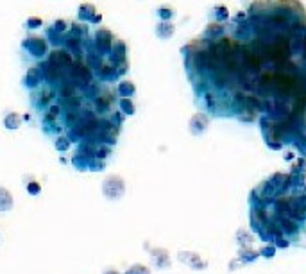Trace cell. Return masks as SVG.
<instances>
[{
    "instance_id": "836d02e7",
    "label": "cell",
    "mask_w": 306,
    "mask_h": 274,
    "mask_svg": "<svg viewBox=\"0 0 306 274\" xmlns=\"http://www.w3.org/2000/svg\"><path fill=\"white\" fill-rule=\"evenodd\" d=\"M70 143H72V140H70L68 137H58V138H56L54 145H56V149H58V151L64 152V151H68V149H70Z\"/></svg>"
},
{
    "instance_id": "f1b7e54d",
    "label": "cell",
    "mask_w": 306,
    "mask_h": 274,
    "mask_svg": "<svg viewBox=\"0 0 306 274\" xmlns=\"http://www.w3.org/2000/svg\"><path fill=\"white\" fill-rule=\"evenodd\" d=\"M50 27H52L56 33H60V34H66V33L70 31V22H66L64 18H58L52 22Z\"/></svg>"
},
{
    "instance_id": "2e32d148",
    "label": "cell",
    "mask_w": 306,
    "mask_h": 274,
    "mask_svg": "<svg viewBox=\"0 0 306 274\" xmlns=\"http://www.w3.org/2000/svg\"><path fill=\"white\" fill-rule=\"evenodd\" d=\"M176 33V25L172 22H159L156 25V36L159 39H170Z\"/></svg>"
},
{
    "instance_id": "74e56055",
    "label": "cell",
    "mask_w": 306,
    "mask_h": 274,
    "mask_svg": "<svg viewBox=\"0 0 306 274\" xmlns=\"http://www.w3.org/2000/svg\"><path fill=\"white\" fill-rule=\"evenodd\" d=\"M260 255L265 256V258H272V256L276 255V245H274V244L263 245L262 249H260Z\"/></svg>"
},
{
    "instance_id": "8d00e7d4",
    "label": "cell",
    "mask_w": 306,
    "mask_h": 274,
    "mask_svg": "<svg viewBox=\"0 0 306 274\" xmlns=\"http://www.w3.org/2000/svg\"><path fill=\"white\" fill-rule=\"evenodd\" d=\"M109 154H111L109 145H99L97 147V151H95V158H97V160H104V158H108Z\"/></svg>"
},
{
    "instance_id": "5b68a950",
    "label": "cell",
    "mask_w": 306,
    "mask_h": 274,
    "mask_svg": "<svg viewBox=\"0 0 306 274\" xmlns=\"http://www.w3.org/2000/svg\"><path fill=\"white\" fill-rule=\"evenodd\" d=\"M113 43H115V36L109 29L100 27V29L95 31L93 47H95V50L102 56V58L104 56H109V52H111V49H113Z\"/></svg>"
},
{
    "instance_id": "ac0fdd59",
    "label": "cell",
    "mask_w": 306,
    "mask_h": 274,
    "mask_svg": "<svg viewBox=\"0 0 306 274\" xmlns=\"http://www.w3.org/2000/svg\"><path fill=\"white\" fill-rule=\"evenodd\" d=\"M279 220V226H281V231L285 235H296L297 231H299V222L294 220L292 217H281Z\"/></svg>"
},
{
    "instance_id": "d590c367",
    "label": "cell",
    "mask_w": 306,
    "mask_h": 274,
    "mask_svg": "<svg viewBox=\"0 0 306 274\" xmlns=\"http://www.w3.org/2000/svg\"><path fill=\"white\" fill-rule=\"evenodd\" d=\"M125 274H151V269L143 264H134L125 271Z\"/></svg>"
},
{
    "instance_id": "cb8c5ba5",
    "label": "cell",
    "mask_w": 306,
    "mask_h": 274,
    "mask_svg": "<svg viewBox=\"0 0 306 274\" xmlns=\"http://www.w3.org/2000/svg\"><path fill=\"white\" fill-rule=\"evenodd\" d=\"M22 126V117L18 115V113H15V111H11V113H7L4 117V128L5 129H18Z\"/></svg>"
},
{
    "instance_id": "1f68e13d",
    "label": "cell",
    "mask_w": 306,
    "mask_h": 274,
    "mask_svg": "<svg viewBox=\"0 0 306 274\" xmlns=\"http://www.w3.org/2000/svg\"><path fill=\"white\" fill-rule=\"evenodd\" d=\"M90 162H92V158L83 156V154H75V156L72 158V163H74L77 169H81V171H84V169H90Z\"/></svg>"
},
{
    "instance_id": "ba28073f",
    "label": "cell",
    "mask_w": 306,
    "mask_h": 274,
    "mask_svg": "<svg viewBox=\"0 0 306 274\" xmlns=\"http://www.w3.org/2000/svg\"><path fill=\"white\" fill-rule=\"evenodd\" d=\"M208 126H210V118H208L206 113H195L192 115L190 122H188V131L192 133L193 137H201L203 133H206Z\"/></svg>"
},
{
    "instance_id": "3957f363",
    "label": "cell",
    "mask_w": 306,
    "mask_h": 274,
    "mask_svg": "<svg viewBox=\"0 0 306 274\" xmlns=\"http://www.w3.org/2000/svg\"><path fill=\"white\" fill-rule=\"evenodd\" d=\"M102 194L106 199L109 201H119L122 199L123 194H125V181L123 177L117 176V174H111L102 181Z\"/></svg>"
},
{
    "instance_id": "e0dca14e",
    "label": "cell",
    "mask_w": 306,
    "mask_h": 274,
    "mask_svg": "<svg viewBox=\"0 0 306 274\" xmlns=\"http://www.w3.org/2000/svg\"><path fill=\"white\" fill-rule=\"evenodd\" d=\"M97 75H99L100 81H115V79H119L113 63H102V67L97 70Z\"/></svg>"
},
{
    "instance_id": "9a60e30c",
    "label": "cell",
    "mask_w": 306,
    "mask_h": 274,
    "mask_svg": "<svg viewBox=\"0 0 306 274\" xmlns=\"http://www.w3.org/2000/svg\"><path fill=\"white\" fill-rule=\"evenodd\" d=\"M95 103V111L97 113H108L111 109V104H113V97L109 92H102L99 97L93 101Z\"/></svg>"
},
{
    "instance_id": "9c48e42d",
    "label": "cell",
    "mask_w": 306,
    "mask_h": 274,
    "mask_svg": "<svg viewBox=\"0 0 306 274\" xmlns=\"http://www.w3.org/2000/svg\"><path fill=\"white\" fill-rule=\"evenodd\" d=\"M41 70V73H43V81L45 83H49V84H54L58 83V81H61L63 79V72H61L58 67H56L54 63H50L49 59H45L43 63L38 65Z\"/></svg>"
},
{
    "instance_id": "4316f807",
    "label": "cell",
    "mask_w": 306,
    "mask_h": 274,
    "mask_svg": "<svg viewBox=\"0 0 306 274\" xmlns=\"http://www.w3.org/2000/svg\"><path fill=\"white\" fill-rule=\"evenodd\" d=\"M258 256H260V253L251 249L249 245H247V247H240V253H238V258H240L242 264H251V262H254Z\"/></svg>"
},
{
    "instance_id": "603a6c76",
    "label": "cell",
    "mask_w": 306,
    "mask_h": 274,
    "mask_svg": "<svg viewBox=\"0 0 306 274\" xmlns=\"http://www.w3.org/2000/svg\"><path fill=\"white\" fill-rule=\"evenodd\" d=\"M70 33L81 39H86L88 38L90 29H88V25L83 24V22H72V24H70Z\"/></svg>"
},
{
    "instance_id": "277c9868",
    "label": "cell",
    "mask_w": 306,
    "mask_h": 274,
    "mask_svg": "<svg viewBox=\"0 0 306 274\" xmlns=\"http://www.w3.org/2000/svg\"><path fill=\"white\" fill-rule=\"evenodd\" d=\"M50 61V63H54L58 68L63 72V79L61 81H66L70 75V68H72V65H74V58H72V54H70L66 49H54L52 52L49 54V58H47Z\"/></svg>"
},
{
    "instance_id": "f35d334b",
    "label": "cell",
    "mask_w": 306,
    "mask_h": 274,
    "mask_svg": "<svg viewBox=\"0 0 306 274\" xmlns=\"http://www.w3.org/2000/svg\"><path fill=\"white\" fill-rule=\"evenodd\" d=\"M111 122H113L117 128H120V126H122V122H123V113L115 111L113 115H111Z\"/></svg>"
},
{
    "instance_id": "8fae6325",
    "label": "cell",
    "mask_w": 306,
    "mask_h": 274,
    "mask_svg": "<svg viewBox=\"0 0 306 274\" xmlns=\"http://www.w3.org/2000/svg\"><path fill=\"white\" fill-rule=\"evenodd\" d=\"M151 258H153V264L158 269H168L172 265L170 255H168V251L163 249V247H154V249H151Z\"/></svg>"
},
{
    "instance_id": "83f0119b",
    "label": "cell",
    "mask_w": 306,
    "mask_h": 274,
    "mask_svg": "<svg viewBox=\"0 0 306 274\" xmlns=\"http://www.w3.org/2000/svg\"><path fill=\"white\" fill-rule=\"evenodd\" d=\"M63 36L64 34L56 33L52 27H47V29H45V39H47L50 45H54V47H58V45H63Z\"/></svg>"
},
{
    "instance_id": "60d3db41",
    "label": "cell",
    "mask_w": 306,
    "mask_h": 274,
    "mask_svg": "<svg viewBox=\"0 0 306 274\" xmlns=\"http://www.w3.org/2000/svg\"><path fill=\"white\" fill-rule=\"evenodd\" d=\"M274 245H276V247H283V249H285V247H288V245H290V242L286 240L285 235H281V237H277V239L274 240Z\"/></svg>"
},
{
    "instance_id": "4dcf8cb0",
    "label": "cell",
    "mask_w": 306,
    "mask_h": 274,
    "mask_svg": "<svg viewBox=\"0 0 306 274\" xmlns=\"http://www.w3.org/2000/svg\"><path fill=\"white\" fill-rule=\"evenodd\" d=\"M84 95H86V97L88 99H97L100 95V88H99V83H93V81H92V83L88 84V86H84Z\"/></svg>"
},
{
    "instance_id": "484cf974",
    "label": "cell",
    "mask_w": 306,
    "mask_h": 274,
    "mask_svg": "<svg viewBox=\"0 0 306 274\" xmlns=\"http://www.w3.org/2000/svg\"><path fill=\"white\" fill-rule=\"evenodd\" d=\"M212 16H213V20H215V22H218V24H224V22L229 18V9H227L224 4H218V5H215V7L212 9Z\"/></svg>"
},
{
    "instance_id": "ee69618b",
    "label": "cell",
    "mask_w": 306,
    "mask_h": 274,
    "mask_svg": "<svg viewBox=\"0 0 306 274\" xmlns=\"http://www.w3.org/2000/svg\"><path fill=\"white\" fill-rule=\"evenodd\" d=\"M245 20V13H240V15L235 16V22H244Z\"/></svg>"
},
{
    "instance_id": "b9f144b4",
    "label": "cell",
    "mask_w": 306,
    "mask_h": 274,
    "mask_svg": "<svg viewBox=\"0 0 306 274\" xmlns=\"http://www.w3.org/2000/svg\"><path fill=\"white\" fill-rule=\"evenodd\" d=\"M204 97H206V104H208V108L212 109L213 106H215V101H213V95H212V93H206Z\"/></svg>"
},
{
    "instance_id": "e575fe53",
    "label": "cell",
    "mask_w": 306,
    "mask_h": 274,
    "mask_svg": "<svg viewBox=\"0 0 306 274\" xmlns=\"http://www.w3.org/2000/svg\"><path fill=\"white\" fill-rule=\"evenodd\" d=\"M237 240H238V244H240V247H247V245H249L252 242V237L249 235V233H247L245 230H238Z\"/></svg>"
},
{
    "instance_id": "d4e9b609",
    "label": "cell",
    "mask_w": 306,
    "mask_h": 274,
    "mask_svg": "<svg viewBox=\"0 0 306 274\" xmlns=\"http://www.w3.org/2000/svg\"><path fill=\"white\" fill-rule=\"evenodd\" d=\"M222 34H224V25L218 24V22L208 24L206 29H204V36H206V38H220Z\"/></svg>"
},
{
    "instance_id": "7a4b0ae2",
    "label": "cell",
    "mask_w": 306,
    "mask_h": 274,
    "mask_svg": "<svg viewBox=\"0 0 306 274\" xmlns=\"http://www.w3.org/2000/svg\"><path fill=\"white\" fill-rule=\"evenodd\" d=\"M22 50H25L31 58L41 59L49 54V41L45 39V36L29 34L22 39Z\"/></svg>"
},
{
    "instance_id": "f546056e",
    "label": "cell",
    "mask_w": 306,
    "mask_h": 274,
    "mask_svg": "<svg viewBox=\"0 0 306 274\" xmlns=\"http://www.w3.org/2000/svg\"><path fill=\"white\" fill-rule=\"evenodd\" d=\"M119 106H120V111H122L123 115H134V111H136L134 103L131 101V99H120Z\"/></svg>"
},
{
    "instance_id": "30bf717a",
    "label": "cell",
    "mask_w": 306,
    "mask_h": 274,
    "mask_svg": "<svg viewBox=\"0 0 306 274\" xmlns=\"http://www.w3.org/2000/svg\"><path fill=\"white\" fill-rule=\"evenodd\" d=\"M41 83H43V73H41V70H40L38 65H36V67H31V68L25 72L24 79H22V84L29 90L38 88Z\"/></svg>"
},
{
    "instance_id": "f6af8a7d",
    "label": "cell",
    "mask_w": 306,
    "mask_h": 274,
    "mask_svg": "<svg viewBox=\"0 0 306 274\" xmlns=\"http://www.w3.org/2000/svg\"><path fill=\"white\" fill-rule=\"evenodd\" d=\"M102 274H120V273H119V271H117V269H106Z\"/></svg>"
},
{
    "instance_id": "d6a6232c",
    "label": "cell",
    "mask_w": 306,
    "mask_h": 274,
    "mask_svg": "<svg viewBox=\"0 0 306 274\" xmlns=\"http://www.w3.org/2000/svg\"><path fill=\"white\" fill-rule=\"evenodd\" d=\"M41 25H43V20L40 16H29V18L24 22V27L29 31H34V29H40Z\"/></svg>"
},
{
    "instance_id": "4fadbf2b",
    "label": "cell",
    "mask_w": 306,
    "mask_h": 274,
    "mask_svg": "<svg viewBox=\"0 0 306 274\" xmlns=\"http://www.w3.org/2000/svg\"><path fill=\"white\" fill-rule=\"evenodd\" d=\"M95 13H97V7L93 4H90V2H84L77 7V20L83 22V24H90Z\"/></svg>"
},
{
    "instance_id": "7c38bea8",
    "label": "cell",
    "mask_w": 306,
    "mask_h": 274,
    "mask_svg": "<svg viewBox=\"0 0 306 274\" xmlns=\"http://www.w3.org/2000/svg\"><path fill=\"white\" fill-rule=\"evenodd\" d=\"M109 61L113 65L122 63V61H127V45L122 39H115L113 49L109 52Z\"/></svg>"
},
{
    "instance_id": "8992f818",
    "label": "cell",
    "mask_w": 306,
    "mask_h": 274,
    "mask_svg": "<svg viewBox=\"0 0 306 274\" xmlns=\"http://www.w3.org/2000/svg\"><path fill=\"white\" fill-rule=\"evenodd\" d=\"M178 258L193 271H203L208 267L206 260L199 255V253H193V251H181V253L178 255Z\"/></svg>"
},
{
    "instance_id": "7402d4cb",
    "label": "cell",
    "mask_w": 306,
    "mask_h": 274,
    "mask_svg": "<svg viewBox=\"0 0 306 274\" xmlns=\"http://www.w3.org/2000/svg\"><path fill=\"white\" fill-rule=\"evenodd\" d=\"M156 15L159 16V22H172V18L176 16V9H174L172 5L163 4L156 9Z\"/></svg>"
},
{
    "instance_id": "ab89813d",
    "label": "cell",
    "mask_w": 306,
    "mask_h": 274,
    "mask_svg": "<svg viewBox=\"0 0 306 274\" xmlns=\"http://www.w3.org/2000/svg\"><path fill=\"white\" fill-rule=\"evenodd\" d=\"M40 183L38 181H31V183H27V192H29V194H32V196H36V194H38V192H40Z\"/></svg>"
},
{
    "instance_id": "7bdbcfd3",
    "label": "cell",
    "mask_w": 306,
    "mask_h": 274,
    "mask_svg": "<svg viewBox=\"0 0 306 274\" xmlns=\"http://www.w3.org/2000/svg\"><path fill=\"white\" fill-rule=\"evenodd\" d=\"M100 22H102V15H100V13H95V16L92 18V22H90V24L97 25V24H100Z\"/></svg>"
},
{
    "instance_id": "ffe728a7",
    "label": "cell",
    "mask_w": 306,
    "mask_h": 274,
    "mask_svg": "<svg viewBox=\"0 0 306 274\" xmlns=\"http://www.w3.org/2000/svg\"><path fill=\"white\" fill-rule=\"evenodd\" d=\"M15 201H13V196H11V192L4 186H0V211L4 213V211H9L13 208Z\"/></svg>"
},
{
    "instance_id": "5bb4252c",
    "label": "cell",
    "mask_w": 306,
    "mask_h": 274,
    "mask_svg": "<svg viewBox=\"0 0 306 274\" xmlns=\"http://www.w3.org/2000/svg\"><path fill=\"white\" fill-rule=\"evenodd\" d=\"M54 97H56V92L52 88H41V92L38 93L36 99H34L36 108H40V109L47 108V106L54 101Z\"/></svg>"
},
{
    "instance_id": "d6986e66",
    "label": "cell",
    "mask_w": 306,
    "mask_h": 274,
    "mask_svg": "<svg viewBox=\"0 0 306 274\" xmlns=\"http://www.w3.org/2000/svg\"><path fill=\"white\" fill-rule=\"evenodd\" d=\"M263 108H265V103H263L262 99L256 97V95H249V93H247V97H245V108H244V111L258 113V111H262Z\"/></svg>"
},
{
    "instance_id": "44dd1931",
    "label": "cell",
    "mask_w": 306,
    "mask_h": 274,
    "mask_svg": "<svg viewBox=\"0 0 306 274\" xmlns=\"http://www.w3.org/2000/svg\"><path fill=\"white\" fill-rule=\"evenodd\" d=\"M117 92L122 99H131L136 93V86L131 81H120L119 86H117Z\"/></svg>"
},
{
    "instance_id": "6da1fadb",
    "label": "cell",
    "mask_w": 306,
    "mask_h": 274,
    "mask_svg": "<svg viewBox=\"0 0 306 274\" xmlns=\"http://www.w3.org/2000/svg\"><path fill=\"white\" fill-rule=\"evenodd\" d=\"M66 81L74 84L75 88L79 86V88H84V86H88L92 81H93V72L90 68L86 61H83V58H77L74 59V65H72V68H70V75Z\"/></svg>"
},
{
    "instance_id": "52a82bcc",
    "label": "cell",
    "mask_w": 306,
    "mask_h": 274,
    "mask_svg": "<svg viewBox=\"0 0 306 274\" xmlns=\"http://www.w3.org/2000/svg\"><path fill=\"white\" fill-rule=\"evenodd\" d=\"M271 220V217H269V211H267V208L263 205H252L251 208V224L252 228H254V231H260L263 230V226L267 224Z\"/></svg>"
}]
</instances>
